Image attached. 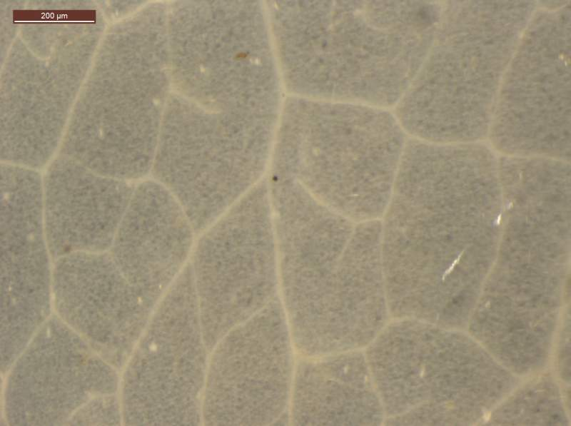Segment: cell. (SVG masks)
Masks as SVG:
<instances>
[{"label": "cell", "mask_w": 571, "mask_h": 426, "mask_svg": "<svg viewBox=\"0 0 571 426\" xmlns=\"http://www.w3.org/2000/svg\"><path fill=\"white\" fill-rule=\"evenodd\" d=\"M45 233L54 258L111 248L133 188L78 162L59 160L43 179Z\"/></svg>", "instance_id": "6da1fadb"}]
</instances>
